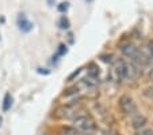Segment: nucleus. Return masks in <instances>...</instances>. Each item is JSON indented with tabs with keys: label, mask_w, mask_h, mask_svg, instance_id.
Segmentation results:
<instances>
[{
	"label": "nucleus",
	"mask_w": 153,
	"mask_h": 135,
	"mask_svg": "<svg viewBox=\"0 0 153 135\" xmlns=\"http://www.w3.org/2000/svg\"><path fill=\"white\" fill-rule=\"evenodd\" d=\"M12 106V96L10 91H7L3 97V103H1V111L3 112H8Z\"/></svg>",
	"instance_id": "9d476101"
},
{
	"label": "nucleus",
	"mask_w": 153,
	"mask_h": 135,
	"mask_svg": "<svg viewBox=\"0 0 153 135\" xmlns=\"http://www.w3.org/2000/svg\"><path fill=\"white\" fill-rule=\"evenodd\" d=\"M136 135H153V130H152V128H141V130H137Z\"/></svg>",
	"instance_id": "4468645a"
},
{
	"label": "nucleus",
	"mask_w": 153,
	"mask_h": 135,
	"mask_svg": "<svg viewBox=\"0 0 153 135\" xmlns=\"http://www.w3.org/2000/svg\"><path fill=\"white\" fill-rule=\"evenodd\" d=\"M16 25H18V29H19L22 33H30L33 30V27H34V25H33L31 22L27 19L26 14H23V12L18 14Z\"/></svg>",
	"instance_id": "423d86ee"
},
{
	"label": "nucleus",
	"mask_w": 153,
	"mask_h": 135,
	"mask_svg": "<svg viewBox=\"0 0 153 135\" xmlns=\"http://www.w3.org/2000/svg\"><path fill=\"white\" fill-rule=\"evenodd\" d=\"M72 127L80 134H92L94 131H96V121L94 120V118L91 115H88L87 112H81L72 120Z\"/></svg>",
	"instance_id": "f257e3e1"
},
{
	"label": "nucleus",
	"mask_w": 153,
	"mask_h": 135,
	"mask_svg": "<svg viewBox=\"0 0 153 135\" xmlns=\"http://www.w3.org/2000/svg\"><path fill=\"white\" fill-rule=\"evenodd\" d=\"M99 75H100V71H99V67L95 63H90L87 66V78L99 83Z\"/></svg>",
	"instance_id": "0eeeda50"
},
{
	"label": "nucleus",
	"mask_w": 153,
	"mask_h": 135,
	"mask_svg": "<svg viewBox=\"0 0 153 135\" xmlns=\"http://www.w3.org/2000/svg\"><path fill=\"white\" fill-rule=\"evenodd\" d=\"M57 10L60 12H62V14L67 12L68 10H69V2H61V3L57 6Z\"/></svg>",
	"instance_id": "ddd939ff"
},
{
	"label": "nucleus",
	"mask_w": 153,
	"mask_h": 135,
	"mask_svg": "<svg viewBox=\"0 0 153 135\" xmlns=\"http://www.w3.org/2000/svg\"><path fill=\"white\" fill-rule=\"evenodd\" d=\"M87 2H92V0H87Z\"/></svg>",
	"instance_id": "412c9836"
},
{
	"label": "nucleus",
	"mask_w": 153,
	"mask_h": 135,
	"mask_svg": "<svg viewBox=\"0 0 153 135\" xmlns=\"http://www.w3.org/2000/svg\"><path fill=\"white\" fill-rule=\"evenodd\" d=\"M119 109L122 111V113L125 115V116H127V118H133L134 115L138 113V108H137V104L134 103V100L130 96H127V94H123V96H121L119 97Z\"/></svg>",
	"instance_id": "7ed1b4c3"
},
{
	"label": "nucleus",
	"mask_w": 153,
	"mask_h": 135,
	"mask_svg": "<svg viewBox=\"0 0 153 135\" xmlns=\"http://www.w3.org/2000/svg\"><path fill=\"white\" fill-rule=\"evenodd\" d=\"M146 118H145L144 115H141L138 112L137 115H134L133 118H131V124H133V127L136 130H141V128H144V126L146 124Z\"/></svg>",
	"instance_id": "1a4fd4ad"
},
{
	"label": "nucleus",
	"mask_w": 153,
	"mask_h": 135,
	"mask_svg": "<svg viewBox=\"0 0 153 135\" xmlns=\"http://www.w3.org/2000/svg\"><path fill=\"white\" fill-rule=\"evenodd\" d=\"M35 71H37L38 74H41V75H49V74L52 72L49 68H42V67H37V70Z\"/></svg>",
	"instance_id": "2eb2a0df"
},
{
	"label": "nucleus",
	"mask_w": 153,
	"mask_h": 135,
	"mask_svg": "<svg viewBox=\"0 0 153 135\" xmlns=\"http://www.w3.org/2000/svg\"><path fill=\"white\" fill-rule=\"evenodd\" d=\"M1 124H3V118H1V115H0V127H1Z\"/></svg>",
	"instance_id": "6ab92c4d"
},
{
	"label": "nucleus",
	"mask_w": 153,
	"mask_h": 135,
	"mask_svg": "<svg viewBox=\"0 0 153 135\" xmlns=\"http://www.w3.org/2000/svg\"><path fill=\"white\" fill-rule=\"evenodd\" d=\"M58 27H60L61 30H68L71 27V22L65 15H62V17L58 19Z\"/></svg>",
	"instance_id": "9b49d317"
},
{
	"label": "nucleus",
	"mask_w": 153,
	"mask_h": 135,
	"mask_svg": "<svg viewBox=\"0 0 153 135\" xmlns=\"http://www.w3.org/2000/svg\"><path fill=\"white\" fill-rule=\"evenodd\" d=\"M150 78H152V81H153V70L150 71Z\"/></svg>",
	"instance_id": "aec40b11"
},
{
	"label": "nucleus",
	"mask_w": 153,
	"mask_h": 135,
	"mask_svg": "<svg viewBox=\"0 0 153 135\" xmlns=\"http://www.w3.org/2000/svg\"><path fill=\"white\" fill-rule=\"evenodd\" d=\"M68 40H69V44H73V34L72 33H68Z\"/></svg>",
	"instance_id": "f3484780"
},
{
	"label": "nucleus",
	"mask_w": 153,
	"mask_h": 135,
	"mask_svg": "<svg viewBox=\"0 0 153 135\" xmlns=\"http://www.w3.org/2000/svg\"><path fill=\"white\" fill-rule=\"evenodd\" d=\"M83 111L84 109L80 101H69V103H65L61 106H58L56 111V116L62 120H73Z\"/></svg>",
	"instance_id": "f03ea898"
},
{
	"label": "nucleus",
	"mask_w": 153,
	"mask_h": 135,
	"mask_svg": "<svg viewBox=\"0 0 153 135\" xmlns=\"http://www.w3.org/2000/svg\"><path fill=\"white\" fill-rule=\"evenodd\" d=\"M81 71H83V67H79V68H76V70L73 71V72L69 76H68V79H67V81H68V82H72V81H75V78H77V76L81 74Z\"/></svg>",
	"instance_id": "f8f14e48"
},
{
	"label": "nucleus",
	"mask_w": 153,
	"mask_h": 135,
	"mask_svg": "<svg viewBox=\"0 0 153 135\" xmlns=\"http://www.w3.org/2000/svg\"><path fill=\"white\" fill-rule=\"evenodd\" d=\"M141 74V68L130 60H125V79L136 81Z\"/></svg>",
	"instance_id": "39448f33"
},
{
	"label": "nucleus",
	"mask_w": 153,
	"mask_h": 135,
	"mask_svg": "<svg viewBox=\"0 0 153 135\" xmlns=\"http://www.w3.org/2000/svg\"><path fill=\"white\" fill-rule=\"evenodd\" d=\"M48 4H49L50 7H53L54 6V0H48Z\"/></svg>",
	"instance_id": "a211bd4d"
},
{
	"label": "nucleus",
	"mask_w": 153,
	"mask_h": 135,
	"mask_svg": "<svg viewBox=\"0 0 153 135\" xmlns=\"http://www.w3.org/2000/svg\"><path fill=\"white\" fill-rule=\"evenodd\" d=\"M110 78L117 83L125 82V60L123 59H115L111 63L110 70Z\"/></svg>",
	"instance_id": "20e7f679"
},
{
	"label": "nucleus",
	"mask_w": 153,
	"mask_h": 135,
	"mask_svg": "<svg viewBox=\"0 0 153 135\" xmlns=\"http://www.w3.org/2000/svg\"><path fill=\"white\" fill-rule=\"evenodd\" d=\"M102 135H121V134H118V132L114 131V130H106V131H103Z\"/></svg>",
	"instance_id": "dca6fc26"
},
{
	"label": "nucleus",
	"mask_w": 153,
	"mask_h": 135,
	"mask_svg": "<svg viewBox=\"0 0 153 135\" xmlns=\"http://www.w3.org/2000/svg\"><path fill=\"white\" fill-rule=\"evenodd\" d=\"M67 53H68V45L67 44H60L57 47V49H56V52L52 55V60H50V62H52L53 64H57L58 60H60V57L65 56Z\"/></svg>",
	"instance_id": "6e6552de"
}]
</instances>
